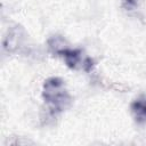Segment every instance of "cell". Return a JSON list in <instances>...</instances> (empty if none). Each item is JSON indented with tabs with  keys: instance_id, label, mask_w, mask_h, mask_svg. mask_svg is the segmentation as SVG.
I'll return each instance as SVG.
<instances>
[{
	"instance_id": "obj_1",
	"label": "cell",
	"mask_w": 146,
	"mask_h": 146,
	"mask_svg": "<svg viewBox=\"0 0 146 146\" xmlns=\"http://www.w3.org/2000/svg\"><path fill=\"white\" fill-rule=\"evenodd\" d=\"M42 97L52 113H59L71 104V96L65 88V83L59 78H49L43 83Z\"/></svg>"
},
{
	"instance_id": "obj_3",
	"label": "cell",
	"mask_w": 146,
	"mask_h": 146,
	"mask_svg": "<svg viewBox=\"0 0 146 146\" xmlns=\"http://www.w3.org/2000/svg\"><path fill=\"white\" fill-rule=\"evenodd\" d=\"M131 113L138 123H146V96H140L132 102Z\"/></svg>"
},
{
	"instance_id": "obj_2",
	"label": "cell",
	"mask_w": 146,
	"mask_h": 146,
	"mask_svg": "<svg viewBox=\"0 0 146 146\" xmlns=\"http://www.w3.org/2000/svg\"><path fill=\"white\" fill-rule=\"evenodd\" d=\"M50 48L56 52L59 57H62L65 62V64L74 70H83L89 72L92 68L94 62L90 57L84 55V52L80 49H72L68 47H65L63 43H58L56 39H51L50 42Z\"/></svg>"
}]
</instances>
